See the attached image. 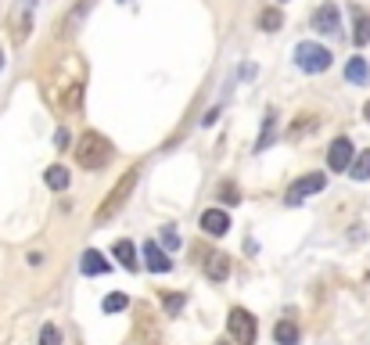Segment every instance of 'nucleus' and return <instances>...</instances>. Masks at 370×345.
<instances>
[{"label": "nucleus", "mask_w": 370, "mask_h": 345, "mask_svg": "<svg viewBox=\"0 0 370 345\" xmlns=\"http://www.w3.org/2000/svg\"><path fill=\"white\" fill-rule=\"evenodd\" d=\"M162 245H166V248H180V234H176L173 227H166V230H162Z\"/></svg>", "instance_id": "nucleus-27"}, {"label": "nucleus", "mask_w": 370, "mask_h": 345, "mask_svg": "<svg viewBox=\"0 0 370 345\" xmlns=\"http://www.w3.org/2000/svg\"><path fill=\"white\" fill-rule=\"evenodd\" d=\"M227 331L237 345H252L255 342V317L248 309H230V317H227Z\"/></svg>", "instance_id": "nucleus-4"}, {"label": "nucleus", "mask_w": 370, "mask_h": 345, "mask_svg": "<svg viewBox=\"0 0 370 345\" xmlns=\"http://www.w3.org/2000/svg\"><path fill=\"white\" fill-rule=\"evenodd\" d=\"M219 201H227V205H237V201H241V191H237L234 183H223V187H219Z\"/></svg>", "instance_id": "nucleus-26"}, {"label": "nucleus", "mask_w": 370, "mask_h": 345, "mask_svg": "<svg viewBox=\"0 0 370 345\" xmlns=\"http://www.w3.org/2000/svg\"><path fill=\"white\" fill-rule=\"evenodd\" d=\"M331 58H334V54L327 51L324 43H309V40H305V43L295 47V65H298L302 72H309V76L327 72V69H331Z\"/></svg>", "instance_id": "nucleus-3"}, {"label": "nucleus", "mask_w": 370, "mask_h": 345, "mask_svg": "<svg viewBox=\"0 0 370 345\" xmlns=\"http://www.w3.org/2000/svg\"><path fill=\"white\" fill-rule=\"evenodd\" d=\"M356 43H370V14L363 8H356Z\"/></svg>", "instance_id": "nucleus-19"}, {"label": "nucleus", "mask_w": 370, "mask_h": 345, "mask_svg": "<svg viewBox=\"0 0 370 345\" xmlns=\"http://www.w3.org/2000/svg\"><path fill=\"white\" fill-rule=\"evenodd\" d=\"M69 144H72V137H69V130H65V126H61V130L54 133V148H61V151H65Z\"/></svg>", "instance_id": "nucleus-28"}, {"label": "nucleus", "mask_w": 370, "mask_h": 345, "mask_svg": "<svg viewBox=\"0 0 370 345\" xmlns=\"http://www.w3.org/2000/svg\"><path fill=\"white\" fill-rule=\"evenodd\" d=\"M137 342L140 345H162V331H158V324L151 320V309L148 306L137 309Z\"/></svg>", "instance_id": "nucleus-6"}, {"label": "nucleus", "mask_w": 370, "mask_h": 345, "mask_svg": "<svg viewBox=\"0 0 370 345\" xmlns=\"http://www.w3.org/2000/svg\"><path fill=\"white\" fill-rule=\"evenodd\" d=\"M79 270H83L87 277H101L111 270V263L98 252V248H90V252H83V263H79Z\"/></svg>", "instance_id": "nucleus-11"}, {"label": "nucleus", "mask_w": 370, "mask_h": 345, "mask_svg": "<svg viewBox=\"0 0 370 345\" xmlns=\"http://www.w3.org/2000/svg\"><path fill=\"white\" fill-rule=\"evenodd\" d=\"M273 338H277V345H295V342H298L295 320H281L277 327H273Z\"/></svg>", "instance_id": "nucleus-16"}, {"label": "nucleus", "mask_w": 370, "mask_h": 345, "mask_svg": "<svg viewBox=\"0 0 370 345\" xmlns=\"http://www.w3.org/2000/svg\"><path fill=\"white\" fill-rule=\"evenodd\" d=\"M202 230L213 234V238H223V234L230 230V216L223 212V209H205L202 212Z\"/></svg>", "instance_id": "nucleus-9"}, {"label": "nucleus", "mask_w": 370, "mask_h": 345, "mask_svg": "<svg viewBox=\"0 0 370 345\" xmlns=\"http://www.w3.org/2000/svg\"><path fill=\"white\" fill-rule=\"evenodd\" d=\"M327 187V177L324 172H305L302 180H295L292 187H287V205H302L309 194H316V191H324Z\"/></svg>", "instance_id": "nucleus-5"}, {"label": "nucleus", "mask_w": 370, "mask_h": 345, "mask_svg": "<svg viewBox=\"0 0 370 345\" xmlns=\"http://www.w3.org/2000/svg\"><path fill=\"white\" fill-rule=\"evenodd\" d=\"M144 263H148L151 274H169V270H173V259H169V252H166L158 241H148V245H144Z\"/></svg>", "instance_id": "nucleus-8"}, {"label": "nucleus", "mask_w": 370, "mask_h": 345, "mask_svg": "<svg viewBox=\"0 0 370 345\" xmlns=\"http://www.w3.org/2000/svg\"><path fill=\"white\" fill-rule=\"evenodd\" d=\"M216 119H219V108H213V112H208V115L202 119V126H213V122H216Z\"/></svg>", "instance_id": "nucleus-29"}, {"label": "nucleus", "mask_w": 370, "mask_h": 345, "mask_svg": "<svg viewBox=\"0 0 370 345\" xmlns=\"http://www.w3.org/2000/svg\"><path fill=\"white\" fill-rule=\"evenodd\" d=\"M313 29H320V33H342V22H338V8L334 4H324V8H316L313 14Z\"/></svg>", "instance_id": "nucleus-10"}, {"label": "nucleus", "mask_w": 370, "mask_h": 345, "mask_svg": "<svg viewBox=\"0 0 370 345\" xmlns=\"http://www.w3.org/2000/svg\"><path fill=\"white\" fill-rule=\"evenodd\" d=\"M363 115H367V122H370V101L363 104Z\"/></svg>", "instance_id": "nucleus-30"}, {"label": "nucleus", "mask_w": 370, "mask_h": 345, "mask_svg": "<svg viewBox=\"0 0 370 345\" xmlns=\"http://www.w3.org/2000/svg\"><path fill=\"white\" fill-rule=\"evenodd\" d=\"M162 306H166V317H176L184 306H187V295H176V291H166L162 295Z\"/></svg>", "instance_id": "nucleus-20"}, {"label": "nucleus", "mask_w": 370, "mask_h": 345, "mask_svg": "<svg viewBox=\"0 0 370 345\" xmlns=\"http://www.w3.org/2000/svg\"><path fill=\"white\" fill-rule=\"evenodd\" d=\"M345 80H349V83H367V80H370V69H367V61H363V58H349V65H345Z\"/></svg>", "instance_id": "nucleus-14"}, {"label": "nucleus", "mask_w": 370, "mask_h": 345, "mask_svg": "<svg viewBox=\"0 0 370 345\" xmlns=\"http://www.w3.org/2000/svg\"><path fill=\"white\" fill-rule=\"evenodd\" d=\"M43 180H47L51 191H65V187H69V169L65 166H51V169L43 172Z\"/></svg>", "instance_id": "nucleus-15"}, {"label": "nucleus", "mask_w": 370, "mask_h": 345, "mask_svg": "<svg viewBox=\"0 0 370 345\" xmlns=\"http://www.w3.org/2000/svg\"><path fill=\"white\" fill-rule=\"evenodd\" d=\"M216 345H230V342H216Z\"/></svg>", "instance_id": "nucleus-31"}, {"label": "nucleus", "mask_w": 370, "mask_h": 345, "mask_svg": "<svg viewBox=\"0 0 370 345\" xmlns=\"http://www.w3.org/2000/svg\"><path fill=\"white\" fill-rule=\"evenodd\" d=\"M0 65H4V54H0Z\"/></svg>", "instance_id": "nucleus-32"}, {"label": "nucleus", "mask_w": 370, "mask_h": 345, "mask_svg": "<svg viewBox=\"0 0 370 345\" xmlns=\"http://www.w3.org/2000/svg\"><path fill=\"white\" fill-rule=\"evenodd\" d=\"M327 166H331V172H345V169L352 166V140H349V137H338L334 144H331Z\"/></svg>", "instance_id": "nucleus-7"}, {"label": "nucleus", "mask_w": 370, "mask_h": 345, "mask_svg": "<svg viewBox=\"0 0 370 345\" xmlns=\"http://www.w3.org/2000/svg\"><path fill=\"white\" fill-rule=\"evenodd\" d=\"M205 274H208V280H227V274H230V256H223V252L208 256Z\"/></svg>", "instance_id": "nucleus-12"}, {"label": "nucleus", "mask_w": 370, "mask_h": 345, "mask_svg": "<svg viewBox=\"0 0 370 345\" xmlns=\"http://www.w3.org/2000/svg\"><path fill=\"white\" fill-rule=\"evenodd\" d=\"M349 172H352V180H370V148H367V151H360L356 159H352Z\"/></svg>", "instance_id": "nucleus-18"}, {"label": "nucleus", "mask_w": 370, "mask_h": 345, "mask_svg": "<svg viewBox=\"0 0 370 345\" xmlns=\"http://www.w3.org/2000/svg\"><path fill=\"white\" fill-rule=\"evenodd\" d=\"M40 345H61V335H58V327H54V324H43V331H40Z\"/></svg>", "instance_id": "nucleus-25"}, {"label": "nucleus", "mask_w": 370, "mask_h": 345, "mask_svg": "<svg viewBox=\"0 0 370 345\" xmlns=\"http://www.w3.org/2000/svg\"><path fill=\"white\" fill-rule=\"evenodd\" d=\"M133 183H137V169H130V172H122V180L108 191V198L101 201V209L94 212V223H108L111 216H116L122 205H126V198H130V191H133Z\"/></svg>", "instance_id": "nucleus-2"}, {"label": "nucleus", "mask_w": 370, "mask_h": 345, "mask_svg": "<svg viewBox=\"0 0 370 345\" xmlns=\"http://www.w3.org/2000/svg\"><path fill=\"white\" fill-rule=\"evenodd\" d=\"M316 126V115H305L302 122H292V130H287V137H292V140H298V137H305V133H309Z\"/></svg>", "instance_id": "nucleus-22"}, {"label": "nucleus", "mask_w": 370, "mask_h": 345, "mask_svg": "<svg viewBox=\"0 0 370 345\" xmlns=\"http://www.w3.org/2000/svg\"><path fill=\"white\" fill-rule=\"evenodd\" d=\"M273 144V115H266V122H263V133H259V144H255V151H266Z\"/></svg>", "instance_id": "nucleus-24"}, {"label": "nucleus", "mask_w": 370, "mask_h": 345, "mask_svg": "<svg viewBox=\"0 0 370 345\" xmlns=\"http://www.w3.org/2000/svg\"><path fill=\"white\" fill-rule=\"evenodd\" d=\"M277 4H284V0H277Z\"/></svg>", "instance_id": "nucleus-33"}, {"label": "nucleus", "mask_w": 370, "mask_h": 345, "mask_svg": "<svg viewBox=\"0 0 370 345\" xmlns=\"http://www.w3.org/2000/svg\"><path fill=\"white\" fill-rule=\"evenodd\" d=\"M76 162L83 166V169H105V166L111 162V144H108V137L87 130L83 137H79V144H76Z\"/></svg>", "instance_id": "nucleus-1"}, {"label": "nucleus", "mask_w": 370, "mask_h": 345, "mask_svg": "<svg viewBox=\"0 0 370 345\" xmlns=\"http://www.w3.org/2000/svg\"><path fill=\"white\" fill-rule=\"evenodd\" d=\"M281 25H284V14L277 8H263L259 11V29H266V33H277Z\"/></svg>", "instance_id": "nucleus-17"}, {"label": "nucleus", "mask_w": 370, "mask_h": 345, "mask_svg": "<svg viewBox=\"0 0 370 345\" xmlns=\"http://www.w3.org/2000/svg\"><path fill=\"white\" fill-rule=\"evenodd\" d=\"M111 256H116L126 270H137V248H133V241H126V238H119L116 241V248H111Z\"/></svg>", "instance_id": "nucleus-13"}, {"label": "nucleus", "mask_w": 370, "mask_h": 345, "mask_svg": "<svg viewBox=\"0 0 370 345\" xmlns=\"http://www.w3.org/2000/svg\"><path fill=\"white\" fill-rule=\"evenodd\" d=\"M90 4H94V0H79V4L72 8V14H69V22H65V25H69V29H76L79 22H83V14L90 11Z\"/></svg>", "instance_id": "nucleus-23"}, {"label": "nucleus", "mask_w": 370, "mask_h": 345, "mask_svg": "<svg viewBox=\"0 0 370 345\" xmlns=\"http://www.w3.org/2000/svg\"><path fill=\"white\" fill-rule=\"evenodd\" d=\"M126 306H130V299H126L122 291H111V295H105V302H101V309H105V313H122Z\"/></svg>", "instance_id": "nucleus-21"}]
</instances>
